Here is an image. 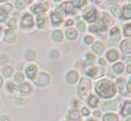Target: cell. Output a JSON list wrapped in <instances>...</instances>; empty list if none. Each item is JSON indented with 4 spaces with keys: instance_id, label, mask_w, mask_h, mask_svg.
<instances>
[{
    "instance_id": "6da1fadb",
    "label": "cell",
    "mask_w": 131,
    "mask_h": 121,
    "mask_svg": "<svg viewBox=\"0 0 131 121\" xmlns=\"http://www.w3.org/2000/svg\"><path fill=\"white\" fill-rule=\"evenodd\" d=\"M93 91L94 95L99 99H102L104 101L112 100L116 98L117 95V90H116L115 81L110 80L106 77H103L101 79L97 80L93 86Z\"/></svg>"
},
{
    "instance_id": "7a4b0ae2",
    "label": "cell",
    "mask_w": 131,
    "mask_h": 121,
    "mask_svg": "<svg viewBox=\"0 0 131 121\" xmlns=\"http://www.w3.org/2000/svg\"><path fill=\"white\" fill-rule=\"evenodd\" d=\"M93 81L86 76L80 77V80L77 83V95L80 99L84 100L92 93Z\"/></svg>"
},
{
    "instance_id": "3957f363",
    "label": "cell",
    "mask_w": 131,
    "mask_h": 121,
    "mask_svg": "<svg viewBox=\"0 0 131 121\" xmlns=\"http://www.w3.org/2000/svg\"><path fill=\"white\" fill-rule=\"evenodd\" d=\"M99 13L100 11L98 10L96 6H94L92 4H88L82 10L81 14V19L83 21H84L85 23L88 24H94L95 23L96 20L99 18Z\"/></svg>"
},
{
    "instance_id": "277c9868",
    "label": "cell",
    "mask_w": 131,
    "mask_h": 121,
    "mask_svg": "<svg viewBox=\"0 0 131 121\" xmlns=\"http://www.w3.org/2000/svg\"><path fill=\"white\" fill-rule=\"evenodd\" d=\"M18 28L22 31H30L35 28V18L28 11H25L20 15Z\"/></svg>"
},
{
    "instance_id": "5b68a950",
    "label": "cell",
    "mask_w": 131,
    "mask_h": 121,
    "mask_svg": "<svg viewBox=\"0 0 131 121\" xmlns=\"http://www.w3.org/2000/svg\"><path fill=\"white\" fill-rule=\"evenodd\" d=\"M50 8V4L48 1H34L28 6V12L33 16L47 13Z\"/></svg>"
},
{
    "instance_id": "8992f818",
    "label": "cell",
    "mask_w": 131,
    "mask_h": 121,
    "mask_svg": "<svg viewBox=\"0 0 131 121\" xmlns=\"http://www.w3.org/2000/svg\"><path fill=\"white\" fill-rule=\"evenodd\" d=\"M83 72L84 73L85 76L88 77L92 81H97L105 77V68H102L97 65L91 66V67H84L83 69Z\"/></svg>"
},
{
    "instance_id": "52a82bcc",
    "label": "cell",
    "mask_w": 131,
    "mask_h": 121,
    "mask_svg": "<svg viewBox=\"0 0 131 121\" xmlns=\"http://www.w3.org/2000/svg\"><path fill=\"white\" fill-rule=\"evenodd\" d=\"M32 84L39 88H47L50 85L51 83V77L50 73L46 71H39L36 77L32 82Z\"/></svg>"
},
{
    "instance_id": "ba28073f",
    "label": "cell",
    "mask_w": 131,
    "mask_h": 121,
    "mask_svg": "<svg viewBox=\"0 0 131 121\" xmlns=\"http://www.w3.org/2000/svg\"><path fill=\"white\" fill-rule=\"evenodd\" d=\"M58 8L61 11V13L62 14L64 18L69 17V18H72V17H77L79 15L80 11L76 10L73 7L72 4V1H63L60 4V6H58Z\"/></svg>"
},
{
    "instance_id": "9c48e42d",
    "label": "cell",
    "mask_w": 131,
    "mask_h": 121,
    "mask_svg": "<svg viewBox=\"0 0 131 121\" xmlns=\"http://www.w3.org/2000/svg\"><path fill=\"white\" fill-rule=\"evenodd\" d=\"M48 16L49 19H50V25H51L54 28H57V29H59V27L63 24L64 20H65V18L62 16L58 7L50 11Z\"/></svg>"
},
{
    "instance_id": "30bf717a",
    "label": "cell",
    "mask_w": 131,
    "mask_h": 121,
    "mask_svg": "<svg viewBox=\"0 0 131 121\" xmlns=\"http://www.w3.org/2000/svg\"><path fill=\"white\" fill-rule=\"evenodd\" d=\"M115 84H116L117 94L121 96H129L131 94V91L128 90L127 88V82L125 77H116L115 80Z\"/></svg>"
},
{
    "instance_id": "8fae6325",
    "label": "cell",
    "mask_w": 131,
    "mask_h": 121,
    "mask_svg": "<svg viewBox=\"0 0 131 121\" xmlns=\"http://www.w3.org/2000/svg\"><path fill=\"white\" fill-rule=\"evenodd\" d=\"M39 65L35 62H29V63H27L25 66L24 69V74L26 79L28 80V82H32L34 80V78L36 77L37 73H39Z\"/></svg>"
},
{
    "instance_id": "7c38bea8",
    "label": "cell",
    "mask_w": 131,
    "mask_h": 121,
    "mask_svg": "<svg viewBox=\"0 0 131 121\" xmlns=\"http://www.w3.org/2000/svg\"><path fill=\"white\" fill-rule=\"evenodd\" d=\"M18 92L23 96H30L35 92V86L33 85L31 82L25 81L18 85Z\"/></svg>"
},
{
    "instance_id": "4fadbf2b",
    "label": "cell",
    "mask_w": 131,
    "mask_h": 121,
    "mask_svg": "<svg viewBox=\"0 0 131 121\" xmlns=\"http://www.w3.org/2000/svg\"><path fill=\"white\" fill-rule=\"evenodd\" d=\"M80 72L74 70V69H70L67 70L64 75V80L68 85H76L77 83L80 80Z\"/></svg>"
},
{
    "instance_id": "5bb4252c",
    "label": "cell",
    "mask_w": 131,
    "mask_h": 121,
    "mask_svg": "<svg viewBox=\"0 0 131 121\" xmlns=\"http://www.w3.org/2000/svg\"><path fill=\"white\" fill-rule=\"evenodd\" d=\"M90 47H91L90 51H92L96 57L97 56L103 57L105 51H106V44L101 40H94V42Z\"/></svg>"
},
{
    "instance_id": "9a60e30c",
    "label": "cell",
    "mask_w": 131,
    "mask_h": 121,
    "mask_svg": "<svg viewBox=\"0 0 131 121\" xmlns=\"http://www.w3.org/2000/svg\"><path fill=\"white\" fill-rule=\"evenodd\" d=\"M118 116L121 117H130L131 115V100L130 98L126 99L123 102H120L118 106Z\"/></svg>"
},
{
    "instance_id": "2e32d148",
    "label": "cell",
    "mask_w": 131,
    "mask_h": 121,
    "mask_svg": "<svg viewBox=\"0 0 131 121\" xmlns=\"http://www.w3.org/2000/svg\"><path fill=\"white\" fill-rule=\"evenodd\" d=\"M2 41L6 44H14L18 41V33L16 32L15 30H11L8 29H5L4 32L2 35Z\"/></svg>"
},
{
    "instance_id": "e0dca14e",
    "label": "cell",
    "mask_w": 131,
    "mask_h": 121,
    "mask_svg": "<svg viewBox=\"0 0 131 121\" xmlns=\"http://www.w3.org/2000/svg\"><path fill=\"white\" fill-rule=\"evenodd\" d=\"M105 59L109 63H115L116 62L119 61L120 59V51L116 48H109L107 49L105 52Z\"/></svg>"
},
{
    "instance_id": "ac0fdd59",
    "label": "cell",
    "mask_w": 131,
    "mask_h": 121,
    "mask_svg": "<svg viewBox=\"0 0 131 121\" xmlns=\"http://www.w3.org/2000/svg\"><path fill=\"white\" fill-rule=\"evenodd\" d=\"M50 26V19L47 13L41 14V15L36 16L35 18V27L37 29L44 30L49 28Z\"/></svg>"
},
{
    "instance_id": "d6986e66",
    "label": "cell",
    "mask_w": 131,
    "mask_h": 121,
    "mask_svg": "<svg viewBox=\"0 0 131 121\" xmlns=\"http://www.w3.org/2000/svg\"><path fill=\"white\" fill-rule=\"evenodd\" d=\"M101 106L102 109L105 110V112H116L118 109V106H119V100L116 98H114L112 100H107V101L101 102Z\"/></svg>"
},
{
    "instance_id": "ffe728a7",
    "label": "cell",
    "mask_w": 131,
    "mask_h": 121,
    "mask_svg": "<svg viewBox=\"0 0 131 121\" xmlns=\"http://www.w3.org/2000/svg\"><path fill=\"white\" fill-rule=\"evenodd\" d=\"M108 37L114 42L120 41L122 39V33H121V29L118 25H114L108 29Z\"/></svg>"
},
{
    "instance_id": "44dd1931",
    "label": "cell",
    "mask_w": 131,
    "mask_h": 121,
    "mask_svg": "<svg viewBox=\"0 0 131 121\" xmlns=\"http://www.w3.org/2000/svg\"><path fill=\"white\" fill-rule=\"evenodd\" d=\"M84 101L87 107H89L90 109H94V110L98 109V106H100V104H101L100 99L96 96L94 94H93V93H91V94L84 99Z\"/></svg>"
},
{
    "instance_id": "7402d4cb",
    "label": "cell",
    "mask_w": 131,
    "mask_h": 121,
    "mask_svg": "<svg viewBox=\"0 0 131 121\" xmlns=\"http://www.w3.org/2000/svg\"><path fill=\"white\" fill-rule=\"evenodd\" d=\"M131 18V3L130 1L121 5V14L119 19L122 21H130Z\"/></svg>"
},
{
    "instance_id": "603a6c76",
    "label": "cell",
    "mask_w": 131,
    "mask_h": 121,
    "mask_svg": "<svg viewBox=\"0 0 131 121\" xmlns=\"http://www.w3.org/2000/svg\"><path fill=\"white\" fill-rule=\"evenodd\" d=\"M96 60H97V57H96L95 55L91 51H87L83 54V66L84 67H91V66L96 65Z\"/></svg>"
},
{
    "instance_id": "cb8c5ba5",
    "label": "cell",
    "mask_w": 131,
    "mask_h": 121,
    "mask_svg": "<svg viewBox=\"0 0 131 121\" xmlns=\"http://www.w3.org/2000/svg\"><path fill=\"white\" fill-rule=\"evenodd\" d=\"M99 18L103 22H105L107 26L109 27V29L114 25H116V20L115 18L110 15V13L107 10H102L99 13Z\"/></svg>"
},
{
    "instance_id": "d4e9b609",
    "label": "cell",
    "mask_w": 131,
    "mask_h": 121,
    "mask_svg": "<svg viewBox=\"0 0 131 121\" xmlns=\"http://www.w3.org/2000/svg\"><path fill=\"white\" fill-rule=\"evenodd\" d=\"M64 34V39H66L69 41H74V40H78L79 38V32L76 30L74 27L72 28H66L63 31Z\"/></svg>"
},
{
    "instance_id": "484cf974",
    "label": "cell",
    "mask_w": 131,
    "mask_h": 121,
    "mask_svg": "<svg viewBox=\"0 0 131 121\" xmlns=\"http://www.w3.org/2000/svg\"><path fill=\"white\" fill-rule=\"evenodd\" d=\"M14 73H15V68L11 64L2 66V68L0 70V74L4 79H10L13 77Z\"/></svg>"
},
{
    "instance_id": "4316f807",
    "label": "cell",
    "mask_w": 131,
    "mask_h": 121,
    "mask_svg": "<svg viewBox=\"0 0 131 121\" xmlns=\"http://www.w3.org/2000/svg\"><path fill=\"white\" fill-rule=\"evenodd\" d=\"M50 39L55 43H61L64 41L63 30L61 29H55L50 32Z\"/></svg>"
},
{
    "instance_id": "83f0119b",
    "label": "cell",
    "mask_w": 131,
    "mask_h": 121,
    "mask_svg": "<svg viewBox=\"0 0 131 121\" xmlns=\"http://www.w3.org/2000/svg\"><path fill=\"white\" fill-rule=\"evenodd\" d=\"M119 51L123 54H130L131 53V40L130 39H123L119 41Z\"/></svg>"
},
{
    "instance_id": "f1b7e54d",
    "label": "cell",
    "mask_w": 131,
    "mask_h": 121,
    "mask_svg": "<svg viewBox=\"0 0 131 121\" xmlns=\"http://www.w3.org/2000/svg\"><path fill=\"white\" fill-rule=\"evenodd\" d=\"M23 56H24L25 61L28 62V63H29V62H34V61H35L36 58H37V51H36L35 49H33V48H27L24 51Z\"/></svg>"
},
{
    "instance_id": "f546056e",
    "label": "cell",
    "mask_w": 131,
    "mask_h": 121,
    "mask_svg": "<svg viewBox=\"0 0 131 121\" xmlns=\"http://www.w3.org/2000/svg\"><path fill=\"white\" fill-rule=\"evenodd\" d=\"M66 117H67V121H80L82 118L80 111L76 108H70L67 111Z\"/></svg>"
},
{
    "instance_id": "4dcf8cb0",
    "label": "cell",
    "mask_w": 131,
    "mask_h": 121,
    "mask_svg": "<svg viewBox=\"0 0 131 121\" xmlns=\"http://www.w3.org/2000/svg\"><path fill=\"white\" fill-rule=\"evenodd\" d=\"M125 69H126V64L123 63L121 61H117L113 63L111 67V71L116 75H121L122 73H124Z\"/></svg>"
},
{
    "instance_id": "1f68e13d",
    "label": "cell",
    "mask_w": 131,
    "mask_h": 121,
    "mask_svg": "<svg viewBox=\"0 0 131 121\" xmlns=\"http://www.w3.org/2000/svg\"><path fill=\"white\" fill-rule=\"evenodd\" d=\"M108 12H109L110 15H111L115 19H119L120 14H121V5L118 4V3L112 5L111 7H110Z\"/></svg>"
},
{
    "instance_id": "d6a6232c",
    "label": "cell",
    "mask_w": 131,
    "mask_h": 121,
    "mask_svg": "<svg viewBox=\"0 0 131 121\" xmlns=\"http://www.w3.org/2000/svg\"><path fill=\"white\" fill-rule=\"evenodd\" d=\"M101 121H120V117L116 112H105L102 116Z\"/></svg>"
},
{
    "instance_id": "836d02e7",
    "label": "cell",
    "mask_w": 131,
    "mask_h": 121,
    "mask_svg": "<svg viewBox=\"0 0 131 121\" xmlns=\"http://www.w3.org/2000/svg\"><path fill=\"white\" fill-rule=\"evenodd\" d=\"M18 19L16 16H11V17L8 18L7 21L6 22V24H7V28H6V29L16 31V29H18Z\"/></svg>"
},
{
    "instance_id": "e575fe53",
    "label": "cell",
    "mask_w": 131,
    "mask_h": 121,
    "mask_svg": "<svg viewBox=\"0 0 131 121\" xmlns=\"http://www.w3.org/2000/svg\"><path fill=\"white\" fill-rule=\"evenodd\" d=\"M61 57V50L57 47H52L49 51V59L50 61H58Z\"/></svg>"
},
{
    "instance_id": "d590c367",
    "label": "cell",
    "mask_w": 131,
    "mask_h": 121,
    "mask_svg": "<svg viewBox=\"0 0 131 121\" xmlns=\"http://www.w3.org/2000/svg\"><path fill=\"white\" fill-rule=\"evenodd\" d=\"M5 89L8 94L10 95H15L18 93V85L14 83L13 81H7L6 84H4Z\"/></svg>"
},
{
    "instance_id": "8d00e7d4",
    "label": "cell",
    "mask_w": 131,
    "mask_h": 121,
    "mask_svg": "<svg viewBox=\"0 0 131 121\" xmlns=\"http://www.w3.org/2000/svg\"><path fill=\"white\" fill-rule=\"evenodd\" d=\"M74 28L76 29V30L78 31L79 33H83L86 31V29H87V24L85 23L84 21L81 19L80 18H78L76 20H74Z\"/></svg>"
},
{
    "instance_id": "74e56055",
    "label": "cell",
    "mask_w": 131,
    "mask_h": 121,
    "mask_svg": "<svg viewBox=\"0 0 131 121\" xmlns=\"http://www.w3.org/2000/svg\"><path fill=\"white\" fill-rule=\"evenodd\" d=\"M12 78H13V82L17 85H18V84H22L23 82L26 81V77H25V74L23 72H18V71L15 72Z\"/></svg>"
},
{
    "instance_id": "f35d334b",
    "label": "cell",
    "mask_w": 131,
    "mask_h": 121,
    "mask_svg": "<svg viewBox=\"0 0 131 121\" xmlns=\"http://www.w3.org/2000/svg\"><path fill=\"white\" fill-rule=\"evenodd\" d=\"M72 4L76 10L80 11V10H83V9L89 4V2L86 1V0H72Z\"/></svg>"
},
{
    "instance_id": "ab89813d",
    "label": "cell",
    "mask_w": 131,
    "mask_h": 121,
    "mask_svg": "<svg viewBox=\"0 0 131 121\" xmlns=\"http://www.w3.org/2000/svg\"><path fill=\"white\" fill-rule=\"evenodd\" d=\"M121 33L125 37V39H130L131 37V23L130 22H126L122 27Z\"/></svg>"
},
{
    "instance_id": "60d3db41",
    "label": "cell",
    "mask_w": 131,
    "mask_h": 121,
    "mask_svg": "<svg viewBox=\"0 0 131 121\" xmlns=\"http://www.w3.org/2000/svg\"><path fill=\"white\" fill-rule=\"evenodd\" d=\"M31 2H27L24 0H17L14 3H12L14 6V8H16L17 10H23V9L26 8L27 5H30Z\"/></svg>"
},
{
    "instance_id": "b9f144b4",
    "label": "cell",
    "mask_w": 131,
    "mask_h": 121,
    "mask_svg": "<svg viewBox=\"0 0 131 121\" xmlns=\"http://www.w3.org/2000/svg\"><path fill=\"white\" fill-rule=\"evenodd\" d=\"M10 62V56L6 52L0 53V66H5L9 64Z\"/></svg>"
},
{
    "instance_id": "7bdbcfd3",
    "label": "cell",
    "mask_w": 131,
    "mask_h": 121,
    "mask_svg": "<svg viewBox=\"0 0 131 121\" xmlns=\"http://www.w3.org/2000/svg\"><path fill=\"white\" fill-rule=\"evenodd\" d=\"M8 18H9V14L0 7V25L6 23L7 21V19H8Z\"/></svg>"
},
{
    "instance_id": "ee69618b",
    "label": "cell",
    "mask_w": 131,
    "mask_h": 121,
    "mask_svg": "<svg viewBox=\"0 0 131 121\" xmlns=\"http://www.w3.org/2000/svg\"><path fill=\"white\" fill-rule=\"evenodd\" d=\"M79 111H80L81 117H88L91 116V114H92V110L90 109L89 107H87L86 106H81V108L79 109Z\"/></svg>"
},
{
    "instance_id": "f6af8a7d",
    "label": "cell",
    "mask_w": 131,
    "mask_h": 121,
    "mask_svg": "<svg viewBox=\"0 0 131 121\" xmlns=\"http://www.w3.org/2000/svg\"><path fill=\"white\" fill-rule=\"evenodd\" d=\"M0 7H2L3 9H4L5 11H7V13L10 15L12 12H13V10H14V6H13V4L11 2H9V1H7V2H5L4 4H2Z\"/></svg>"
},
{
    "instance_id": "bcb514c9",
    "label": "cell",
    "mask_w": 131,
    "mask_h": 121,
    "mask_svg": "<svg viewBox=\"0 0 131 121\" xmlns=\"http://www.w3.org/2000/svg\"><path fill=\"white\" fill-rule=\"evenodd\" d=\"M95 39H94V35H91V34H86L83 37V43L86 45V46H91L93 43L94 42Z\"/></svg>"
},
{
    "instance_id": "7dc6e473",
    "label": "cell",
    "mask_w": 131,
    "mask_h": 121,
    "mask_svg": "<svg viewBox=\"0 0 131 121\" xmlns=\"http://www.w3.org/2000/svg\"><path fill=\"white\" fill-rule=\"evenodd\" d=\"M13 101L16 106H25L28 103V99L22 96H16Z\"/></svg>"
},
{
    "instance_id": "c3c4849f",
    "label": "cell",
    "mask_w": 131,
    "mask_h": 121,
    "mask_svg": "<svg viewBox=\"0 0 131 121\" xmlns=\"http://www.w3.org/2000/svg\"><path fill=\"white\" fill-rule=\"evenodd\" d=\"M86 30L88 31V34H91V35L99 34V30H98V29H97V26L95 25V23H94V24H90L89 26H87Z\"/></svg>"
},
{
    "instance_id": "681fc988",
    "label": "cell",
    "mask_w": 131,
    "mask_h": 121,
    "mask_svg": "<svg viewBox=\"0 0 131 121\" xmlns=\"http://www.w3.org/2000/svg\"><path fill=\"white\" fill-rule=\"evenodd\" d=\"M72 66H73V68L74 70L78 71V72H80V71H83V60H77V61H75L74 62H73V64H72Z\"/></svg>"
},
{
    "instance_id": "f907efd6",
    "label": "cell",
    "mask_w": 131,
    "mask_h": 121,
    "mask_svg": "<svg viewBox=\"0 0 131 121\" xmlns=\"http://www.w3.org/2000/svg\"><path fill=\"white\" fill-rule=\"evenodd\" d=\"M70 107L71 108H76V109H79V106L81 105V101L79 100L78 98H72L70 101Z\"/></svg>"
},
{
    "instance_id": "816d5d0a",
    "label": "cell",
    "mask_w": 131,
    "mask_h": 121,
    "mask_svg": "<svg viewBox=\"0 0 131 121\" xmlns=\"http://www.w3.org/2000/svg\"><path fill=\"white\" fill-rule=\"evenodd\" d=\"M63 26L64 28H72V27H74V19L72 18H67L63 22Z\"/></svg>"
},
{
    "instance_id": "f5cc1de1",
    "label": "cell",
    "mask_w": 131,
    "mask_h": 121,
    "mask_svg": "<svg viewBox=\"0 0 131 121\" xmlns=\"http://www.w3.org/2000/svg\"><path fill=\"white\" fill-rule=\"evenodd\" d=\"M96 65L99 66V67H102V68H105L107 65V62L104 57H99L96 60Z\"/></svg>"
},
{
    "instance_id": "db71d44e",
    "label": "cell",
    "mask_w": 131,
    "mask_h": 121,
    "mask_svg": "<svg viewBox=\"0 0 131 121\" xmlns=\"http://www.w3.org/2000/svg\"><path fill=\"white\" fill-rule=\"evenodd\" d=\"M93 116V117L95 119H97V120H99V119L102 118V116H103V112L101 111L100 109H95L92 112V114H91Z\"/></svg>"
},
{
    "instance_id": "11a10c76",
    "label": "cell",
    "mask_w": 131,
    "mask_h": 121,
    "mask_svg": "<svg viewBox=\"0 0 131 121\" xmlns=\"http://www.w3.org/2000/svg\"><path fill=\"white\" fill-rule=\"evenodd\" d=\"M121 62L124 64H129L131 62V55L130 54H123L121 56Z\"/></svg>"
},
{
    "instance_id": "9f6ffc18",
    "label": "cell",
    "mask_w": 131,
    "mask_h": 121,
    "mask_svg": "<svg viewBox=\"0 0 131 121\" xmlns=\"http://www.w3.org/2000/svg\"><path fill=\"white\" fill-rule=\"evenodd\" d=\"M25 66H26L25 62H23V61L18 62V63H17V70H18V72H23L25 69Z\"/></svg>"
},
{
    "instance_id": "6f0895ef",
    "label": "cell",
    "mask_w": 131,
    "mask_h": 121,
    "mask_svg": "<svg viewBox=\"0 0 131 121\" xmlns=\"http://www.w3.org/2000/svg\"><path fill=\"white\" fill-rule=\"evenodd\" d=\"M0 121H13V118L10 115L8 114H5L2 115L1 117H0Z\"/></svg>"
},
{
    "instance_id": "680465c9",
    "label": "cell",
    "mask_w": 131,
    "mask_h": 121,
    "mask_svg": "<svg viewBox=\"0 0 131 121\" xmlns=\"http://www.w3.org/2000/svg\"><path fill=\"white\" fill-rule=\"evenodd\" d=\"M125 72H126V73H127L128 75L131 74V64L130 63L127 64V65H126V69H125Z\"/></svg>"
},
{
    "instance_id": "91938a15",
    "label": "cell",
    "mask_w": 131,
    "mask_h": 121,
    "mask_svg": "<svg viewBox=\"0 0 131 121\" xmlns=\"http://www.w3.org/2000/svg\"><path fill=\"white\" fill-rule=\"evenodd\" d=\"M4 84H5V79L3 78L2 76H1V74H0V90L3 88Z\"/></svg>"
},
{
    "instance_id": "94428289",
    "label": "cell",
    "mask_w": 131,
    "mask_h": 121,
    "mask_svg": "<svg viewBox=\"0 0 131 121\" xmlns=\"http://www.w3.org/2000/svg\"><path fill=\"white\" fill-rule=\"evenodd\" d=\"M4 27L2 25H0V39L2 38V35H3V32H4Z\"/></svg>"
},
{
    "instance_id": "6125c7cd",
    "label": "cell",
    "mask_w": 131,
    "mask_h": 121,
    "mask_svg": "<svg viewBox=\"0 0 131 121\" xmlns=\"http://www.w3.org/2000/svg\"><path fill=\"white\" fill-rule=\"evenodd\" d=\"M85 121H99V120H97V119L93 118V117H88V118L85 119Z\"/></svg>"
},
{
    "instance_id": "be15d7a7",
    "label": "cell",
    "mask_w": 131,
    "mask_h": 121,
    "mask_svg": "<svg viewBox=\"0 0 131 121\" xmlns=\"http://www.w3.org/2000/svg\"><path fill=\"white\" fill-rule=\"evenodd\" d=\"M126 121H131V117H126Z\"/></svg>"
},
{
    "instance_id": "e7e4bbea",
    "label": "cell",
    "mask_w": 131,
    "mask_h": 121,
    "mask_svg": "<svg viewBox=\"0 0 131 121\" xmlns=\"http://www.w3.org/2000/svg\"><path fill=\"white\" fill-rule=\"evenodd\" d=\"M2 100H1V99H0V109H1V107H2Z\"/></svg>"
},
{
    "instance_id": "03108f58",
    "label": "cell",
    "mask_w": 131,
    "mask_h": 121,
    "mask_svg": "<svg viewBox=\"0 0 131 121\" xmlns=\"http://www.w3.org/2000/svg\"><path fill=\"white\" fill-rule=\"evenodd\" d=\"M62 121H67V120H62Z\"/></svg>"
}]
</instances>
